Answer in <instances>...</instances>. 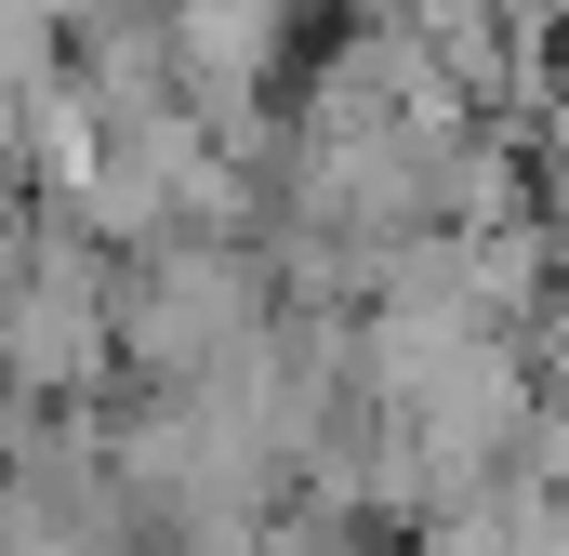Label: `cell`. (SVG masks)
I'll use <instances>...</instances> for the list:
<instances>
[{
  "mask_svg": "<svg viewBox=\"0 0 569 556\" xmlns=\"http://www.w3.org/2000/svg\"><path fill=\"white\" fill-rule=\"evenodd\" d=\"M252 331H266V252L252 239L186 226V239L120 266V371H146V385H212Z\"/></svg>",
  "mask_w": 569,
  "mask_h": 556,
  "instance_id": "cell-1",
  "label": "cell"
},
{
  "mask_svg": "<svg viewBox=\"0 0 569 556\" xmlns=\"http://www.w3.org/2000/svg\"><path fill=\"white\" fill-rule=\"evenodd\" d=\"M40 13H53V27L80 40V27H107V13H146V0H40Z\"/></svg>",
  "mask_w": 569,
  "mask_h": 556,
  "instance_id": "cell-2",
  "label": "cell"
}]
</instances>
